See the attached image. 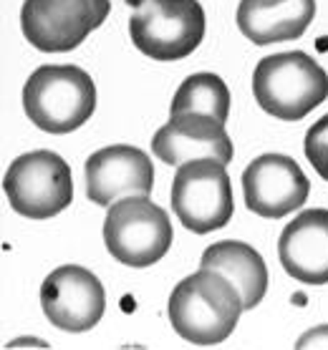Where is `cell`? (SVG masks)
<instances>
[{
  "label": "cell",
  "instance_id": "cell-1",
  "mask_svg": "<svg viewBox=\"0 0 328 350\" xmlns=\"http://www.w3.org/2000/svg\"><path fill=\"white\" fill-rule=\"evenodd\" d=\"M242 310L240 290L230 278L210 267H200L179 280L167 305L175 333L192 345H217L227 340Z\"/></svg>",
  "mask_w": 328,
  "mask_h": 350
},
{
  "label": "cell",
  "instance_id": "cell-2",
  "mask_svg": "<svg viewBox=\"0 0 328 350\" xmlns=\"http://www.w3.org/2000/svg\"><path fill=\"white\" fill-rule=\"evenodd\" d=\"M23 109L40 131L71 134L97 111L94 79L71 64L40 66L25 81Z\"/></svg>",
  "mask_w": 328,
  "mask_h": 350
},
{
  "label": "cell",
  "instance_id": "cell-3",
  "mask_svg": "<svg viewBox=\"0 0 328 350\" xmlns=\"http://www.w3.org/2000/svg\"><path fill=\"white\" fill-rule=\"evenodd\" d=\"M253 94L265 113L301 121L328 98V73L303 51L265 56L253 73Z\"/></svg>",
  "mask_w": 328,
  "mask_h": 350
},
{
  "label": "cell",
  "instance_id": "cell-4",
  "mask_svg": "<svg viewBox=\"0 0 328 350\" xmlns=\"http://www.w3.org/2000/svg\"><path fill=\"white\" fill-rule=\"evenodd\" d=\"M175 239L169 215L149 194H131L109 204L104 219V245L114 260L127 267H149L169 252Z\"/></svg>",
  "mask_w": 328,
  "mask_h": 350
},
{
  "label": "cell",
  "instance_id": "cell-5",
  "mask_svg": "<svg viewBox=\"0 0 328 350\" xmlns=\"http://www.w3.org/2000/svg\"><path fill=\"white\" fill-rule=\"evenodd\" d=\"M205 25L200 0H142L129 18V36L144 56L179 61L197 51Z\"/></svg>",
  "mask_w": 328,
  "mask_h": 350
},
{
  "label": "cell",
  "instance_id": "cell-6",
  "mask_svg": "<svg viewBox=\"0 0 328 350\" xmlns=\"http://www.w3.org/2000/svg\"><path fill=\"white\" fill-rule=\"evenodd\" d=\"M169 202L177 219L194 234L225 227L235 212L232 184L225 164L217 159H190L179 164L172 179Z\"/></svg>",
  "mask_w": 328,
  "mask_h": 350
},
{
  "label": "cell",
  "instance_id": "cell-7",
  "mask_svg": "<svg viewBox=\"0 0 328 350\" xmlns=\"http://www.w3.org/2000/svg\"><path fill=\"white\" fill-rule=\"evenodd\" d=\"M3 189L13 212L28 219H51L73 199L71 167L56 152H31L18 157L3 176Z\"/></svg>",
  "mask_w": 328,
  "mask_h": 350
},
{
  "label": "cell",
  "instance_id": "cell-8",
  "mask_svg": "<svg viewBox=\"0 0 328 350\" xmlns=\"http://www.w3.org/2000/svg\"><path fill=\"white\" fill-rule=\"evenodd\" d=\"M109 10V0H25L21 8V31L43 53H66L97 31Z\"/></svg>",
  "mask_w": 328,
  "mask_h": 350
},
{
  "label": "cell",
  "instance_id": "cell-9",
  "mask_svg": "<svg viewBox=\"0 0 328 350\" xmlns=\"http://www.w3.org/2000/svg\"><path fill=\"white\" fill-rule=\"evenodd\" d=\"M40 308L51 325L66 333H86L104 318L106 293L101 280L81 265H64L43 280Z\"/></svg>",
  "mask_w": 328,
  "mask_h": 350
},
{
  "label": "cell",
  "instance_id": "cell-10",
  "mask_svg": "<svg viewBox=\"0 0 328 350\" xmlns=\"http://www.w3.org/2000/svg\"><path fill=\"white\" fill-rule=\"evenodd\" d=\"M242 194L253 215L280 219L303 207L311 194V182L296 159L286 154H263L242 172Z\"/></svg>",
  "mask_w": 328,
  "mask_h": 350
},
{
  "label": "cell",
  "instance_id": "cell-11",
  "mask_svg": "<svg viewBox=\"0 0 328 350\" xmlns=\"http://www.w3.org/2000/svg\"><path fill=\"white\" fill-rule=\"evenodd\" d=\"M84 176L86 197L99 207H109L119 197L152 194L154 187L152 159L129 144H114L94 152L86 159Z\"/></svg>",
  "mask_w": 328,
  "mask_h": 350
},
{
  "label": "cell",
  "instance_id": "cell-12",
  "mask_svg": "<svg viewBox=\"0 0 328 350\" xmlns=\"http://www.w3.org/2000/svg\"><path fill=\"white\" fill-rule=\"evenodd\" d=\"M152 152L162 164L179 167L190 159L232 161V142L223 121L207 113H175L154 134Z\"/></svg>",
  "mask_w": 328,
  "mask_h": 350
},
{
  "label": "cell",
  "instance_id": "cell-13",
  "mask_svg": "<svg viewBox=\"0 0 328 350\" xmlns=\"http://www.w3.org/2000/svg\"><path fill=\"white\" fill-rule=\"evenodd\" d=\"M283 270L303 285L328 282V209H305L278 239Z\"/></svg>",
  "mask_w": 328,
  "mask_h": 350
},
{
  "label": "cell",
  "instance_id": "cell-14",
  "mask_svg": "<svg viewBox=\"0 0 328 350\" xmlns=\"http://www.w3.org/2000/svg\"><path fill=\"white\" fill-rule=\"evenodd\" d=\"M316 18V0H240L238 28L255 46L301 38Z\"/></svg>",
  "mask_w": 328,
  "mask_h": 350
},
{
  "label": "cell",
  "instance_id": "cell-15",
  "mask_svg": "<svg viewBox=\"0 0 328 350\" xmlns=\"http://www.w3.org/2000/svg\"><path fill=\"white\" fill-rule=\"evenodd\" d=\"M200 265L223 272L225 278L232 280V285L242 295L245 310H253L263 303L265 293H268V267H265L263 257L250 245L238 242V239L215 242L202 252Z\"/></svg>",
  "mask_w": 328,
  "mask_h": 350
},
{
  "label": "cell",
  "instance_id": "cell-16",
  "mask_svg": "<svg viewBox=\"0 0 328 350\" xmlns=\"http://www.w3.org/2000/svg\"><path fill=\"white\" fill-rule=\"evenodd\" d=\"M175 113H207L217 121H227L230 116V91L215 73H192L177 88L169 116Z\"/></svg>",
  "mask_w": 328,
  "mask_h": 350
},
{
  "label": "cell",
  "instance_id": "cell-17",
  "mask_svg": "<svg viewBox=\"0 0 328 350\" xmlns=\"http://www.w3.org/2000/svg\"><path fill=\"white\" fill-rule=\"evenodd\" d=\"M305 159L311 161V167L318 172L320 179L328 182V113L320 116L308 131L303 142Z\"/></svg>",
  "mask_w": 328,
  "mask_h": 350
},
{
  "label": "cell",
  "instance_id": "cell-18",
  "mask_svg": "<svg viewBox=\"0 0 328 350\" xmlns=\"http://www.w3.org/2000/svg\"><path fill=\"white\" fill-rule=\"evenodd\" d=\"M298 350L303 348H328V325H320L316 330H308L298 338Z\"/></svg>",
  "mask_w": 328,
  "mask_h": 350
}]
</instances>
